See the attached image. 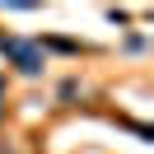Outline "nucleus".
<instances>
[{"mask_svg": "<svg viewBox=\"0 0 154 154\" xmlns=\"http://www.w3.org/2000/svg\"><path fill=\"white\" fill-rule=\"evenodd\" d=\"M0 51H10V56H14V66H19L23 75H38V70H42V51H38V47H28V42L0 38Z\"/></svg>", "mask_w": 154, "mask_h": 154, "instance_id": "obj_1", "label": "nucleus"}]
</instances>
